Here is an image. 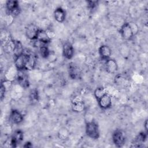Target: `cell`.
<instances>
[{"instance_id": "obj_1", "label": "cell", "mask_w": 148, "mask_h": 148, "mask_svg": "<svg viewBox=\"0 0 148 148\" xmlns=\"http://www.w3.org/2000/svg\"><path fill=\"white\" fill-rule=\"evenodd\" d=\"M86 133L90 138L97 139L99 137V130L97 123L93 120L88 121L86 125Z\"/></svg>"}, {"instance_id": "obj_2", "label": "cell", "mask_w": 148, "mask_h": 148, "mask_svg": "<svg viewBox=\"0 0 148 148\" xmlns=\"http://www.w3.org/2000/svg\"><path fill=\"white\" fill-rule=\"evenodd\" d=\"M28 54L24 52L16 56L14 59V65L17 70L24 71L28 60Z\"/></svg>"}, {"instance_id": "obj_3", "label": "cell", "mask_w": 148, "mask_h": 148, "mask_svg": "<svg viewBox=\"0 0 148 148\" xmlns=\"http://www.w3.org/2000/svg\"><path fill=\"white\" fill-rule=\"evenodd\" d=\"M112 140L116 147H121L123 146L125 142V138L123 132L120 130H116L112 134Z\"/></svg>"}, {"instance_id": "obj_4", "label": "cell", "mask_w": 148, "mask_h": 148, "mask_svg": "<svg viewBox=\"0 0 148 148\" xmlns=\"http://www.w3.org/2000/svg\"><path fill=\"white\" fill-rule=\"evenodd\" d=\"M120 34L123 39L125 40H131L134 36L128 23H125L121 25L120 29Z\"/></svg>"}, {"instance_id": "obj_5", "label": "cell", "mask_w": 148, "mask_h": 148, "mask_svg": "<svg viewBox=\"0 0 148 148\" xmlns=\"http://www.w3.org/2000/svg\"><path fill=\"white\" fill-rule=\"evenodd\" d=\"M40 28L35 24H28L25 28V35L30 40H36Z\"/></svg>"}, {"instance_id": "obj_6", "label": "cell", "mask_w": 148, "mask_h": 148, "mask_svg": "<svg viewBox=\"0 0 148 148\" xmlns=\"http://www.w3.org/2000/svg\"><path fill=\"white\" fill-rule=\"evenodd\" d=\"M24 138V134L22 131L21 130H16L12 134L10 140V143L12 147H16L19 144L21 143Z\"/></svg>"}, {"instance_id": "obj_7", "label": "cell", "mask_w": 148, "mask_h": 148, "mask_svg": "<svg viewBox=\"0 0 148 148\" xmlns=\"http://www.w3.org/2000/svg\"><path fill=\"white\" fill-rule=\"evenodd\" d=\"M85 104L80 97L76 96L72 101V109L75 112H82L85 109Z\"/></svg>"}, {"instance_id": "obj_8", "label": "cell", "mask_w": 148, "mask_h": 148, "mask_svg": "<svg viewBox=\"0 0 148 148\" xmlns=\"http://www.w3.org/2000/svg\"><path fill=\"white\" fill-rule=\"evenodd\" d=\"M68 72L69 77L72 79H79L82 75V71L80 68L75 63L71 62L69 64Z\"/></svg>"}, {"instance_id": "obj_9", "label": "cell", "mask_w": 148, "mask_h": 148, "mask_svg": "<svg viewBox=\"0 0 148 148\" xmlns=\"http://www.w3.org/2000/svg\"><path fill=\"white\" fill-rule=\"evenodd\" d=\"M23 114L16 109H12L9 114V121L14 124H19L23 121Z\"/></svg>"}, {"instance_id": "obj_10", "label": "cell", "mask_w": 148, "mask_h": 148, "mask_svg": "<svg viewBox=\"0 0 148 148\" xmlns=\"http://www.w3.org/2000/svg\"><path fill=\"white\" fill-rule=\"evenodd\" d=\"M16 79L17 80L18 84L22 88H27L29 86V80L26 73L23 72V71H18Z\"/></svg>"}, {"instance_id": "obj_11", "label": "cell", "mask_w": 148, "mask_h": 148, "mask_svg": "<svg viewBox=\"0 0 148 148\" xmlns=\"http://www.w3.org/2000/svg\"><path fill=\"white\" fill-rule=\"evenodd\" d=\"M62 54L66 59H71L74 54V49L71 43L65 42L62 46Z\"/></svg>"}, {"instance_id": "obj_12", "label": "cell", "mask_w": 148, "mask_h": 148, "mask_svg": "<svg viewBox=\"0 0 148 148\" xmlns=\"http://www.w3.org/2000/svg\"><path fill=\"white\" fill-rule=\"evenodd\" d=\"M98 102L99 107L102 109H109L112 105V99L108 93L101 98Z\"/></svg>"}, {"instance_id": "obj_13", "label": "cell", "mask_w": 148, "mask_h": 148, "mask_svg": "<svg viewBox=\"0 0 148 148\" xmlns=\"http://www.w3.org/2000/svg\"><path fill=\"white\" fill-rule=\"evenodd\" d=\"M147 132H141L135 138L134 140L132 143L131 147H141L142 144L145 142L147 138Z\"/></svg>"}, {"instance_id": "obj_14", "label": "cell", "mask_w": 148, "mask_h": 148, "mask_svg": "<svg viewBox=\"0 0 148 148\" xmlns=\"http://www.w3.org/2000/svg\"><path fill=\"white\" fill-rule=\"evenodd\" d=\"M36 40L43 44H47L51 41V37L46 31L40 29L38 33Z\"/></svg>"}, {"instance_id": "obj_15", "label": "cell", "mask_w": 148, "mask_h": 148, "mask_svg": "<svg viewBox=\"0 0 148 148\" xmlns=\"http://www.w3.org/2000/svg\"><path fill=\"white\" fill-rule=\"evenodd\" d=\"M99 54L102 60L106 61L110 58V57L112 54V50L108 46L102 45L99 48Z\"/></svg>"}, {"instance_id": "obj_16", "label": "cell", "mask_w": 148, "mask_h": 148, "mask_svg": "<svg viewBox=\"0 0 148 148\" xmlns=\"http://www.w3.org/2000/svg\"><path fill=\"white\" fill-rule=\"evenodd\" d=\"M105 69L109 73H114L118 69V65L116 61L111 58L106 60L105 62Z\"/></svg>"}, {"instance_id": "obj_17", "label": "cell", "mask_w": 148, "mask_h": 148, "mask_svg": "<svg viewBox=\"0 0 148 148\" xmlns=\"http://www.w3.org/2000/svg\"><path fill=\"white\" fill-rule=\"evenodd\" d=\"M54 17L57 22L62 23L65 20L66 12L62 8H57L54 12Z\"/></svg>"}, {"instance_id": "obj_18", "label": "cell", "mask_w": 148, "mask_h": 148, "mask_svg": "<svg viewBox=\"0 0 148 148\" xmlns=\"http://www.w3.org/2000/svg\"><path fill=\"white\" fill-rule=\"evenodd\" d=\"M36 58L32 54H28V60L25 65V70L31 71L34 69L36 66Z\"/></svg>"}, {"instance_id": "obj_19", "label": "cell", "mask_w": 148, "mask_h": 148, "mask_svg": "<svg viewBox=\"0 0 148 148\" xmlns=\"http://www.w3.org/2000/svg\"><path fill=\"white\" fill-rule=\"evenodd\" d=\"M18 7H19V3L17 1L10 0L8 1L6 3V8L8 12V13Z\"/></svg>"}, {"instance_id": "obj_20", "label": "cell", "mask_w": 148, "mask_h": 148, "mask_svg": "<svg viewBox=\"0 0 148 148\" xmlns=\"http://www.w3.org/2000/svg\"><path fill=\"white\" fill-rule=\"evenodd\" d=\"M106 94V90L103 87H98L94 91V97L97 101H98L101 98H102Z\"/></svg>"}, {"instance_id": "obj_21", "label": "cell", "mask_w": 148, "mask_h": 148, "mask_svg": "<svg viewBox=\"0 0 148 148\" xmlns=\"http://www.w3.org/2000/svg\"><path fill=\"white\" fill-rule=\"evenodd\" d=\"M39 94L36 89L31 90L29 94V99L32 102H37L39 101Z\"/></svg>"}, {"instance_id": "obj_22", "label": "cell", "mask_w": 148, "mask_h": 148, "mask_svg": "<svg viewBox=\"0 0 148 148\" xmlns=\"http://www.w3.org/2000/svg\"><path fill=\"white\" fill-rule=\"evenodd\" d=\"M39 53H40V56L44 58H48L50 54L49 48L45 45H42V46H40Z\"/></svg>"}, {"instance_id": "obj_23", "label": "cell", "mask_w": 148, "mask_h": 148, "mask_svg": "<svg viewBox=\"0 0 148 148\" xmlns=\"http://www.w3.org/2000/svg\"><path fill=\"white\" fill-rule=\"evenodd\" d=\"M69 135V132L68 131L67 129L65 128H61L58 133V136L60 139H62V140H64L66 138H68Z\"/></svg>"}, {"instance_id": "obj_24", "label": "cell", "mask_w": 148, "mask_h": 148, "mask_svg": "<svg viewBox=\"0 0 148 148\" xmlns=\"http://www.w3.org/2000/svg\"><path fill=\"white\" fill-rule=\"evenodd\" d=\"M128 24L132 31V32L134 34V35L135 36L136 35L139 31V28L137 25V24L134 22H128Z\"/></svg>"}, {"instance_id": "obj_25", "label": "cell", "mask_w": 148, "mask_h": 148, "mask_svg": "<svg viewBox=\"0 0 148 148\" xmlns=\"http://www.w3.org/2000/svg\"><path fill=\"white\" fill-rule=\"evenodd\" d=\"M6 91V86H5V84H3V83L2 82L1 83V86H0V94H1V101H2L5 97Z\"/></svg>"}, {"instance_id": "obj_26", "label": "cell", "mask_w": 148, "mask_h": 148, "mask_svg": "<svg viewBox=\"0 0 148 148\" xmlns=\"http://www.w3.org/2000/svg\"><path fill=\"white\" fill-rule=\"evenodd\" d=\"M98 3L97 1H87V7L90 10H93L97 7Z\"/></svg>"}, {"instance_id": "obj_27", "label": "cell", "mask_w": 148, "mask_h": 148, "mask_svg": "<svg viewBox=\"0 0 148 148\" xmlns=\"http://www.w3.org/2000/svg\"><path fill=\"white\" fill-rule=\"evenodd\" d=\"M23 146L24 147H32V144L29 142H27L26 143H25V144Z\"/></svg>"}, {"instance_id": "obj_28", "label": "cell", "mask_w": 148, "mask_h": 148, "mask_svg": "<svg viewBox=\"0 0 148 148\" xmlns=\"http://www.w3.org/2000/svg\"><path fill=\"white\" fill-rule=\"evenodd\" d=\"M144 128L145 129L146 132L147 133V120H146L144 123Z\"/></svg>"}]
</instances>
